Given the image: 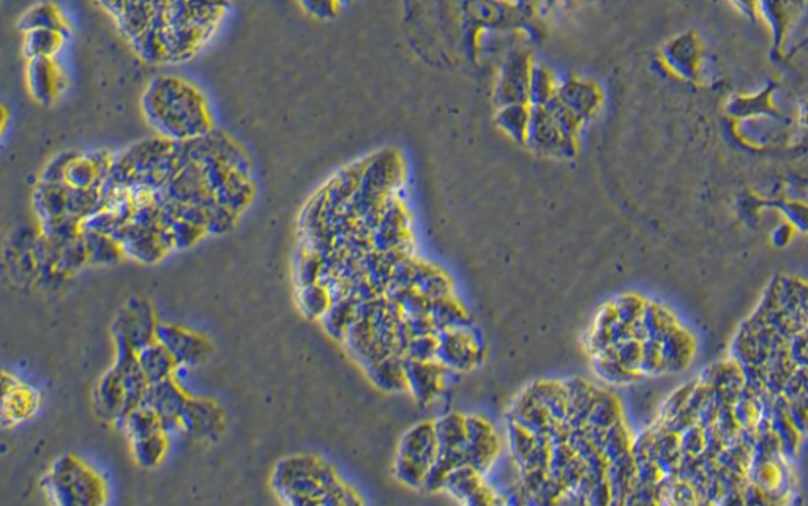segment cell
Listing matches in <instances>:
<instances>
[{
    "label": "cell",
    "mask_w": 808,
    "mask_h": 506,
    "mask_svg": "<svg viewBox=\"0 0 808 506\" xmlns=\"http://www.w3.org/2000/svg\"><path fill=\"white\" fill-rule=\"evenodd\" d=\"M277 495L292 505L357 503L337 473L315 456H294L278 462L272 477Z\"/></svg>",
    "instance_id": "obj_1"
},
{
    "label": "cell",
    "mask_w": 808,
    "mask_h": 506,
    "mask_svg": "<svg viewBox=\"0 0 808 506\" xmlns=\"http://www.w3.org/2000/svg\"><path fill=\"white\" fill-rule=\"evenodd\" d=\"M146 114L152 125L174 139L202 138L209 127L204 101L179 79L161 78L150 84Z\"/></svg>",
    "instance_id": "obj_2"
},
{
    "label": "cell",
    "mask_w": 808,
    "mask_h": 506,
    "mask_svg": "<svg viewBox=\"0 0 808 506\" xmlns=\"http://www.w3.org/2000/svg\"><path fill=\"white\" fill-rule=\"evenodd\" d=\"M43 486L60 505H98L105 497V486L97 473L73 456L57 459Z\"/></svg>",
    "instance_id": "obj_3"
},
{
    "label": "cell",
    "mask_w": 808,
    "mask_h": 506,
    "mask_svg": "<svg viewBox=\"0 0 808 506\" xmlns=\"http://www.w3.org/2000/svg\"><path fill=\"white\" fill-rule=\"evenodd\" d=\"M438 439L434 421L412 426L398 445L395 477L409 488L422 489L428 470L438 458Z\"/></svg>",
    "instance_id": "obj_4"
},
{
    "label": "cell",
    "mask_w": 808,
    "mask_h": 506,
    "mask_svg": "<svg viewBox=\"0 0 808 506\" xmlns=\"http://www.w3.org/2000/svg\"><path fill=\"white\" fill-rule=\"evenodd\" d=\"M482 346L472 327L438 333L436 361L447 371H469L479 363Z\"/></svg>",
    "instance_id": "obj_5"
},
{
    "label": "cell",
    "mask_w": 808,
    "mask_h": 506,
    "mask_svg": "<svg viewBox=\"0 0 808 506\" xmlns=\"http://www.w3.org/2000/svg\"><path fill=\"white\" fill-rule=\"evenodd\" d=\"M499 451H501V439L496 429L483 417L477 415L466 417V443H464L466 464L485 475L493 469L494 462L498 461Z\"/></svg>",
    "instance_id": "obj_6"
},
{
    "label": "cell",
    "mask_w": 808,
    "mask_h": 506,
    "mask_svg": "<svg viewBox=\"0 0 808 506\" xmlns=\"http://www.w3.org/2000/svg\"><path fill=\"white\" fill-rule=\"evenodd\" d=\"M155 339L173 355L179 368L201 365L212 350L204 336L173 324H157Z\"/></svg>",
    "instance_id": "obj_7"
},
{
    "label": "cell",
    "mask_w": 808,
    "mask_h": 506,
    "mask_svg": "<svg viewBox=\"0 0 808 506\" xmlns=\"http://www.w3.org/2000/svg\"><path fill=\"white\" fill-rule=\"evenodd\" d=\"M179 426L199 442H215L225 429V415L215 402L188 398Z\"/></svg>",
    "instance_id": "obj_8"
},
{
    "label": "cell",
    "mask_w": 808,
    "mask_h": 506,
    "mask_svg": "<svg viewBox=\"0 0 808 506\" xmlns=\"http://www.w3.org/2000/svg\"><path fill=\"white\" fill-rule=\"evenodd\" d=\"M154 313L143 300H133L125 306L114 322V336L124 338L135 350L155 341Z\"/></svg>",
    "instance_id": "obj_9"
},
{
    "label": "cell",
    "mask_w": 808,
    "mask_h": 506,
    "mask_svg": "<svg viewBox=\"0 0 808 506\" xmlns=\"http://www.w3.org/2000/svg\"><path fill=\"white\" fill-rule=\"evenodd\" d=\"M187 401L188 398L184 391L180 390L179 385L171 377L158 384L149 385L141 404H146L157 413L163 429L168 432L171 429L180 428V415H182Z\"/></svg>",
    "instance_id": "obj_10"
},
{
    "label": "cell",
    "mask_w": 808,
    "mask_h": 506,
    "mask_svg": "<svg viewBox=\"0 0 808 506\" xmlns=\"http://www.w3.org/2000/svg\"><path fill=\"white\" fill-rule=\"evenodd\" d=\"M509 420L515 421L518 425L523 426L524 429H528L534 436L543 437V439L548 440H550V437L554 436L556 432L561 431L562 428L567 426L565 423L556 420V418L551 415L550 410L542 406V404L531 395V391L529 390L524 391V393L518 396L517 401H515V404L512 406V410H510Z\"/></svg>",
    "instance_id": "obj_11"
},
{
    "label": "cell",
    "mask_w": 808,
    "mask_h": 506,
    "mask_svg": "<svg viewBox=\"0 0 808 506\" xmlns=\"http://www.w3.org/2000/svg\"><path fill=\"white\" fill-rule=\"evenodd\" d=\"M404 376L412 396L420 406H428L439 395L447 369L438 361H417L404 358Z\"/></svg>",
    "instance_id": "obj_12"
},
{
    "label": "cell",
    "mask_w": 808,
    "mask_h": 506,
    "mask_svg": "<svg viewBox=\"0 0 808 506\" xmlns=\"http://www.w3.org/2000/svg\"><path fill=\"white\" fill-rule=\"evenodd\" d=\"M526 141L542 153L565 155L573 149L572 141L565 138L545 106H535L529 117Z\"/></svg>",
    "instance_id": "obj_13"
},
{
    "label": "cell",
    "mask_w": 808,
    "mask_h": 506,
    "mask_svg": "<svg viewBox=\"0 0 808 506\" xmlns=\"http://www.w3.org/2000/svg\"><path fill=\"white\" fill-rule=\"evenodd\" d=\"M482 473L472 469L468 464L457 467L449 473L442 491L449 492L452 497L468 505H483L494 502V492L482 481Z\"/></svg>",
    "instance_id": "obj_14"
},
{
    "label": "cell",
    "mask_w": 808,
    "mask_h": 506,
    "mask_svg": "<svg viewBox=\"0 0 808 506\" xmlns=\"http://www.w3.org/2000/svg\"><path fill=\"white\" fill-rule=\"evenodd\" d=\"M125 388L116 368L109 369L95 388V407L105 420H120L125 413Z\"/></svg>",
    "instance_id": "obj_15"
},
{
    "label": "cell",
    "mask_w": 808,
    "mask_h": 506,
    "mask_svg": "<svg viewBox=\"0 0 808 506\" xmlns=\"http://www.w3.org/2000/svg\"><path fill=\"white\" fill-rule=\"evenodd\" d=\"M565 393H567V421L565 425L569 429L583 428L588 425V418L594 407L595 399L599 396L600 390L583 379H572L564 382Z\"/></svg>",
    "instance_id": "obj_16"
},
{
    "label": "cell",
    "mask_w": 808,
    "mask_h": 506,
    "mask_svg": "<svg viewBox=\"0 0 808 506\" xmlns=\"http://www.w3.org/2000/svg\"><path fill=\"white\" fill-rule=\"evenodd\" d=\"M136 355H138L139 366L149 385L171 379L176 368H179L173 355L169 354L168 349L158 343L157 339L141 347Z\"/></svg>",
    "instance_id": "obj_17"
},
{
    "label": "cell",
    "mask_w": 808,
    "mask_h": 506,
    "mask_svg": "<svg viewBox=\"0 0 808 506\" xmlns=\"http://www.w3.org/2000/svg\"><path fill=\"white\" fill-rule=\"evenodd\" d=\"M404 358L400 355H389L373 365L367 366L368 376L376 387L384 391L406 390V376H404Z\"/></svg>",
    "instance_id": "obj_18"
},
{
    "label": "cell",
    "mask_w": 808,
    "mask_h": 506,
    "mask_svg": "<svg viewBox=\"0 0 808 506\" xmlns=\"http://www.w3.org/2000/svg\"><path fill=\"white\" fill-rule=\"evenodd\" d=\"M430 319L438 333L472 327L469 314L457 300H453L452 295L431 302Z\"/></svg>",
    "instance_id": "obj_19"
},
{
    "label": "cell",
    "mask_w": 808,
    "mask_h": 506,
    "mask_svg": "<svg viewBox=\"0 0 808 506\" xmlns=\"http://www.w3.org/2000/svg\"><path fill=\"white\" fill-rule=\"evenodd\" d=\"M439 451H464L466 443V417L460 413H447L434 421Z\"/></svg>",
    "instance_id": "obj_20"
},
{
    "label": "cell",
    "mask_w": 808,
    "mask_h": 506,
    "mask_svg": "<svg viewBox=\"0 0 808 506\" xmlns=\"http://www.w3.org/2000/svg\"><path fill=\"white\" fill-rule=\"evenodd\" d=\"M120 420L124 423V431L130 442L131 440L152 436L155 432L165 431L157 413L147 407L146 404H139L135 409L125 413Z\"/></svg>",
    "instance_id": "obj_21"
},
{
    "label": "cell",
    "mask_w": 808,
    "mask_h": 506,
    "mask_svg": "<svg viewBox=\"0 0 808 506\" xmlns=\"http://www.w3.org/2000/svg\"><path fill=\"white\" fill-rule=\"evenodd\" d=\"M528 390L542 406L550 410L556 420L561 423L567 421V393L564 382H537Z\"/></svg>",
    "instance_id": "obj_22"
},
{
    "label": "cell",
    "mask_w": 808,
    "mask_h": 506,
    "mask_svg": "<svg viewBox=\"0 0 808 506\" xmlns=\"http://www.w3.org/2000/svg\"><path fill=\"white\" fill-rule=\"evenodd\" d=\"M166 448H168V440H166L165 431L155 432L152 436L143 437V439L131 440L133 458L144 469L158 466L161 459L165 458Z\"/></svg>",
    "instance_id": "obj_23"
},
{
    "label": "cell",
    "mask_w": 808,
    "mask_h": 506,
    "mask_svg": "<svg viewBox=\"0 0 808 506\" xmlns=\"http://www.w3.org/2000/svg\"><path fill=\"white\" fill-rule=\"evenodd\" d=\"M592 368H594L595 374L608 384H625L636 376L618 360L616 347H610L600 354L592 355Z\"/></svg>",
    "instance_id": "obj_24"
},
{
    "label": "cell",
    "mask_w": 808,
    "mask_h": 506,
    "mask_svg": "<svg viewBox=\"0 0 808 506\" xmlns=\"http://www.w3.org/2000/svg\"><path fill=\"white\" fill-rule=\"evenodd\" d=\"M414 289L420 292L428 300H438V298L449 297L452 287L449 278L444 273L438 272L430 265L419 264L417 262L416 280Z\"/></svg>",
    "instance_id": "obj_25"
},
{
    "label": "cell",
    "mask_w": 808,
    "mask_h": 506,
    "mask_svg": "<svg viewBox=\"0 0 808 506\" xmlns=\"http://www.w3.org/2000/svg\"><path fill=\"white\" fill-rule=\"evenodd\" d=\"M621 404L608 391L600 390L599 396L595 399L591 415L588 418V425L595 428L608 429L614 423L622 420Z\"/></svg>",
    "instance_id": "obj_26"
},
{
    "label": "cell",
    "mask_w": 808,
    "mask_h": 506,
    "mask_svg": "<svg viewBox=\"0 0 808 506\" xmlns=\"http://www.w3.org/2000/svg\"><path fill=\"white\" fill-rule=\"evenodd\" d=\"M529 117H531V112L521 103L504 106L498 114L499 127L507 131L515 141H526Z\"/></svg>",
    "instance_id": "obj_27"
},
{
    "label": "cell",
    "mask_w": 808,
    "mask_h": 506,
    "mask_svg": "<svg viewBox=\"0 0 808 506\" xmlns=\"http://www.w3.org/2000/svg\"><path fill=\"white\" fill-rule=\"evenodd\" d=\"M62 35L59 30L35 29L27 32L26 53L32 59L51 57L59 49Z\"/></svg>",
    "instance_id": "obj_28"
},
{
    "label": "cell",
    "mask_w": 808,
    "mask_h": 506,
    "mask_svg": "<svg viewBox=\"0 0 808 506\" xmlns=\"http://www.w3.org/2000/svg\"><path fill=\"white\" fill-rule=\"evenodd\" d=\"M558 97L578 119L586 117L589 112L594 111L597 101H599L597 94L589 90L586 84H573L565 89L564 94L561 92Z\"/></svg>",
    "instance_id": "obj_29"
},
{
    "label": "cell",
    "mask_w": 808,
    "mask_h": 506,
    "mask_svg": "<svg viewBox=\"0 0 808 506\" xmlns=\"http://www.w3.org/2000/svg\"><path fill=\"white\" fill-rule=\"evenodd\" d=\"M602 453L608 462L616 461L625 454L632 453V440H630L629 432L625 429L622 420L606 429Z\"/></svg>",
    "instance_id": "obj_30"
},
{
    "label": "cell",
    "mask_w": 808,
    "mask_h": 506,
    "mask_svg": "<svg viewBox=\"0 0 808 506\" xmlns=\"http://www.w3.org/2000/svg\"><path fill=\"white\" fill-rule=\"evenodd\" d=\"M30 82L38 98L49 97L53 92L54 76L53 65L48 57H37L30 64Z\"/></svg>",
    "instance_id": "obj_31"
},
{
    "label": "cell",
    "mask_w": 808,
    "mask_h": 506,
    "mask_svg": "<svg viewBox=\"0 0 808 506\" xmlns=\"http://www.w3.org/2000/svg\"><path fill=\"white\" fill-rule=\"evenodd\" d=\"M60 26L62 23H60L59 15L51 5H38L23 18V27L27 32L35 29H51L60 32Z\"/></svg>",
    "instance_id": "obj_32"
},
{
    "label": "cell",
    "mask_w": 808,
    "mask_h": 506,
    "mask_svg": "<svg viewBox=\"0 0 808 506\" xmlns=\"http://www.w3.org/2000/svg\"><path fill=\"white\" fill-rule=\"evenodd\" d=\"M302 308L311 317L326 314L330 308L329 292L324 287L308 284L303 291Z\"/></svg>",
    "instance_id": "obj_33"
},
{
    "label": "cell",
    "mask_w": 808,
    "mask_h": 506,
    "mask_svg": "<svg viewBox=\"0 0 808 506\" xmlns=\"http://www.w3.org/2000/svg\"><path fill=\"white\" fill-rule=\"evenodd\" d=\"M436 350H438V333L419 336L411 339L404 358L417 361L436 360Z\"/></svg>",
    "instance_id": "obj_34"
},
{
    "label": "cell",
    "mask_w": 808,
    "mask_h": 506,
    "mask_svg": "<svg viewBox=\"0 0 808 506\" xmlns=\"http://www.w3.org/2000/svg\"><path fill=\"white\" fill-rule=\"evenodd\" d=\"M65 177L76 190L89 187L95 177V168L86 160L72 161L65 168Z\"/></svg>",
    "instance_id": "obj_35"
},
{
    "label": "cell",
    "mask_w": 808,
    "mask_h": 506,
    "mask_svg": "<svg viewBox=\"0 0 808 506\" xmlns=\"http://www.w3.org/2000/svg\"><path fill=\"white\" fill-rule=\"evenodd\" d=\"M614 311L618 314L619 320L625 324L633 325L636 320H640L643 316V311L646 306L641 303L640 298L633 297V295H622L616 298L613 303Z\"/></svg>",
    "instance_id": "obj_36"
},
{
    "label": "cell",
    "mask_w": 808,
    "mask_h": 506,
    "mask_svg": "<svg viewBox=\"0 0 808 506\" xmlns=\"http://www.w3.org/2000/svg\"><path fill=\"white\" fill-rule=\"evenodd\" d=\"M300 4L315 16H327L332 12V0H300Z\"/></svg>",
    "instance_id": "obj_37"
},
{
    "label": "cell",
    "mask_w": 808,
    "mask_h": 506,
    "mask_svg": "<svg viewBox=\"0 0 808 506\" xmlns=\"http://www.w3.org/2000/svg\"><path fill=\"white\" fill-rule=\"evenodd\" d=\"M101 5L109 10V12L113 13L114 16L119 15L120 8H122V4H124V0H100Z\"/></svg>",
    "instance_id": "obj_38"
}]
</instances>
